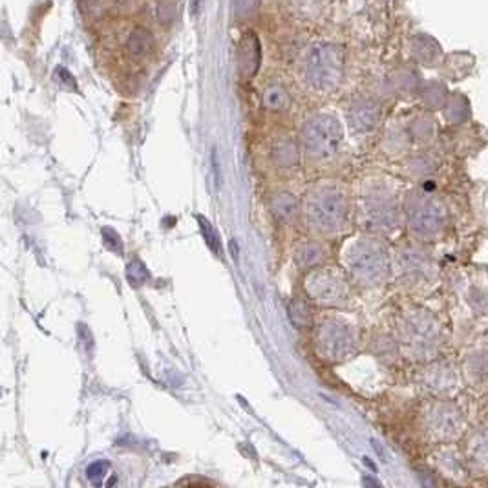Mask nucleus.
Here are the masks:
<instances>
[{
    "label": "nucleus",
    "instance_id": "obj_4",
    "mask_svg": "<svg viewBox=\"0 0 488 488\" xmlns=\"http://www.w3.org/2000/svg\"><path fill=\"white\" fill-rule=\"evenodd\" d=\"M358 215L362 225L377 234L395 231L399 223L397 196L384 181H370L360 194Z\"/></svg>",
    "mask_w": 488,
    "mask_h": 488
},
{
    "label": "nucleus",
    "instance_id": "obj_3",
    "mask_svg": "<svg viewBox=\"0 0 488 488\" xmlns=\"http://www.w3.org/2000/svg\"><path fill=\"white\" fill-rule=\"evenodd\" d=\"M302 77L304 83L315 92H333L344 77L342 50L333 43L313 45L304 55Z\"/></svg>",
    "mask_w": 488,
    "mask_h": 488
},
{
    "label": "nucleus",
    "instance_id": "obj_13",
    "mask_svg": "<svg viewBox=\"0 0 488 488\" xmlns=\"http://www.w3.org/2000/svg\"><path fill=\"white\" fill-rule=\"evenodd\" d=\"M156 46V37L147 26H134L125 38V54L130 59H145Z\"/></svg>",
    "mask_w": 488,
    "mask_h": 488
},
{
    "label": "nucleus",
    "instance_id": "obj_10",
    "mask_svg": "<svg viewBox=\"0 0 488 488\" xmlns=\"http://www.w3.org/2000/svg\"><path fill=\"white\" fill-rule=\"evenodd\" d=\"M426 428L437 441H454L463 430L461 412L450 402H435L426 412Z\"/></svg>",
    "mask_w": 488,
    "mask_h": 488
},
{
    "label": "nucleus",
    "instance_id": "obj_1",
    "mask_svg": "<svg viewBox=\"0 0 488 488\" xmlns=\"http://www.w3.org/2000/svg\"><path fill=\"white\" fill-rule=\"evenodd\" d=\"M344 264L351 278L364 288L381 286L391 273L390 251L377 238L351 241L344 251Z\"/></svg>",
    "mask_w": 488,
    "mask_h": 488
},
{
    "label": "nucleus",
    "instance_id": "obj_6",
    "mask_svg": "<svg viewBox=\"0 0 488 488\" xmlns=\"http://www.w3.org/2000/svg\"><path fill=\"white\" fill-rule=\"evenodd\" d=\"M406 220L408 229L419 240H435L446 225V209L426 190H414L406 198Z\"/></svg>",
    "mask_w": 488,
    "mask_h": 488
},
{
    "label": "nucleus",
    "instance_id": "obj_2",
    "mask_svg": "<svg viewBox=\"0 0 488 488\" xmlns=\"http://www.w3.org/2000/svg\"><path fill=\"white\" fill-rule=\"evenodd\" d=\"M302 211L311 229L330 234L346 225L349 216V201L339 185L324 183L316 185L306 194Z\"/></svg>",
    "mask_w": 488,
    "mask_h": 488
},
{
    "label": "nucleus",
    "instance_id": "obj_14",
    "mask_svg": "<svg viewBox=\"0 0 488 488\" xmlns=\"http://www.w3.org/2000/svg\"><path fill=\"white\" fill-rule=\"evenodd\" d=\"M400 271L408 280H423L428 278L432 264L421 249L408 248L400 253Z\"/></svg>",
    "mask_w": 488,
    "mask_h": 488
},
{
    "label": "nucleus",
    "instance_id": "obj_15",
    "mask_svg": "<svg viewBox=\"0 0 488 488\" xmlns=\"http://www.w3.org/2000/svg\"><path fill=\"white\" fill-rule=\"evenodd\" d=\"M425 388L439 395L452 393L458 388V375L454 374L450 366L444 364L433 366V368H430L428 374L425 375Z\"/></svg>",
    "mask_w": 488,
    "mask_h": 488
},
{
    "label": "nucleus",
    "instance_id": "obj_21",
    "mask_svg": "<svg viewBox=\"0 0 488 488\" xmlns=\"http://www.w3.org/2000/svg\"><path fill=\"white\" fill-rule=\"evenodd\" d=\"M156 15L159 24L171 26L178 17V0H157Z\"/></svg>",
    "mask_w": 488,
    "mask_h": 488
},
{
    "label": "nucleus",
    "instance_id": "obj_22",
    "mask_svg": "<svg viewBox=\"0 0 488 488\" xmlns=\"http://www.w3.org/2000/svg\"><path fill=\"white\" fill-rule=\"evenodd\" d=\"M106 474H108V463H103V461H97V463L90 465L88 470H87V477L96 484H101L105 481Z\"/></svg>",
    "mask_w": 488,
    "mask_h": 488
},
{
    "label": "nucleus",
    "instance_id": "obj_18",
    "mask_svg": "<svg viewBox=\"0 0 488 488\" xmlns=\"http://www.w3.org/2000/svg\"><path fill=\"white\" fill-rule=\"evenodd\" d=\"M273 157L282 169H291L297 165V147L288 139H280L273 147Z\"/></svg>",
    "mask_w": 488,
    "mask_h": 488
},
{
    "label": "nucleus",
    "instance_id": "obj_11",
    "mask_svg": "<svg viewBox=\"0 0 488 488\" xmlns=\"http://www.w3.org/2000/svg\"><path fill=\"white\" fill-rule=\"evenodd\" d=\"M238 72L243 79H251L257 75L262 63V45L255 31L243 33L238 43Z\"/></svg>",
    "mask_w": 488,
    "mask_h": 488
},
{
    "label": "nucleus",
    "instance_id": "obj_8",
    "mask_svg": "<svg viewBox=\"0 0 488 488\" xmlns=\"http://www.w3.org/2000/svg\"><path fill=\"white\" fill-rule=\"evenodd\" d=\"M316 349L324 360L341 362L351 357L357 349V337L348 324L341 320H324L318 324L316 333Z\"/></svg>",
    "mask_w": 488,
    "mask_h": 488
},
{
    "label": "nucleus",
    "instance_id": "obj_12",
    "mask_svg": "<svg viewBox=\"0 0 488 488\" xmlns=\"http://www.w3.org/2000/svg\"><path fill=\"white\" fill-rule=\"evenodd\" d=\"M349 125L357 132H370L377 127L381 119V108L372 99H358L349 106L348 112Z\"/></svg>",
    "mask_w": 488,
    "mask_h": 488
},
{
    "label": "nucleus",
    "instance_id": "obj_20",
    "mask_svg": "<svg viewBox=\"0 0 488 488\" xmlns=\"http://www.w3.org/2000/svg\"><path fill=\"white\" fill-rule=\"evenodd\" d=\"M273 211L278 218L290 220L297 213V199L288 192H280L273 198Z\"/></svg>",
    "mask_w": 488,
    "mask_h": 488
},
{
    "label": "nucleus",
    "instance_id": "obj_19",
    "mask_svg": "<svg viewBox=\"0 0 488 488\" xmlns=\"http://www.w3.org/2000/svg\"><path fill=\"white\" fill-rule=\"evenodd\" d=\"M322 257H324V249L318 246V243H313V241L302 243V246L297 248V253H295L297 264L304 269L315 267L322 260Z\"/></svg>",
    "mask_w": 488,
    "mask_h": 488
},
{
    "label": "nucleus",
    "instance_id": "obj_7",
    "mask_svg": "<svg viewBox=\"0 0 488 488\" xmlns=\"http://www.w3.org/2000/svg\"><path fill=\"white\" fill-rule=\"evenodd\" d=\"M342 143V127L339 119L320 114L306 121L302 127V147L307 157L315 161H328L337 156Z\"/></svg>",
    "mask_w": 488,
    "mask_h": 488
},
{
    "label": "nucleus",
    "instance_id": "obj_16",
    "mask_svg": "<svg viewBox=\"0 0 488 488\" xmlns=\"http://www.w3.org/2000/svg\"><path fill=\"white\" fill-rule=\"evenodd\" d=\"M468 454H470V461L481 468V470H488V432H477L468 444Z\"/></svg>",
    "mask_w": 488,
    "mask_h": 488
},
{
    "label": "nucleus",
    "instance_id": "obj_9",
    "mask_svg": "<svg viewBox=\"0 0 488 488\" xmlns=\"http://www.w3.org/2000/svg\"><path fill=\"white\" fill-rule=\"evenodd\" d=\"M306 291L318 304L339 306L348 299V283L335 269H315L306 278Z\"/></svg>",
    "mask_w": 488,
    "mask_h": 488
},
{
    "label": "nucleus",
    "instance_id": "obj_5",
    "mask_svg": "<svg viewBox=\"0 0 488 488\" xmlns=\"http://www.w3.org/2000/svg\"><path fill=\"white\" fill-rule=\"evenodd\" d=\"M400 346L416 360L432 358L441 346V330L437 320L423 309L406 313L399 325Z\"/></svg>",
    "mask_w": 488,
    "mask_h": 488
},
{
    "label": "nucleus",
    "instance_id": "obj_23",
    "mask_svg": "<svg viewBox=\"0 0 488 488\" xmlns=\"http://www.w3.org/2000/svg\"><path fill=\"white\" fill-rule=\"evenodd\" d=\"M117 3H119L121 6H134V4L139 3V0H117Z\"/></svg>",
    "mask_w": 488,
    "mask_h": 488
},
{
    "label": "nucleus",
    "instance_id": "obj_17",
    "mask_svg": "<svg viewBox=\"0 0 488 488\" xmlns=\"http://www.w3.org/2000/svg\"><path fill=\"white\" fill-rule=\"evenodd\" d=\"M262 103L267 110L282 112L291 105V97H290V92L282 85H269L262 94Z\"/></svg>",
    "mask_w": 488,
    "mask_h": 488
}]
</instances>
